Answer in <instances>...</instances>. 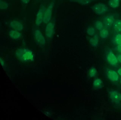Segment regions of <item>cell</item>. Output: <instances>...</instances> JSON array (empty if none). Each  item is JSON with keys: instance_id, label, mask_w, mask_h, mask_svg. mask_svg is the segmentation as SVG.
I'll return each instance as SVG.
<instances>
[{"instance_id": "obj_7", "label": "cell", "mask_w": 121, "mask_h": 120, "mask_svg": "<svg viewBox=\"0 0 121 120\" xmlns=\"http://www.w3.org/2000/svg\"><path fill=\"white\" fill-rule=\"evenodd\" d=\"M46 9L43 5H41L40 6L37 14L35 20V23L37 25H40L43 22V15Z\"/></svg>"}, {"instance_id": "obj_19", "label": "cell", "mask_w": 121, "mask_h": 120, "mask_svg": "<svg viewBox=\"0 0 121 120\" xmlns=\"http://www.w3.org/2000/svg\"><path fill=\"white\" fill-rule=\"evenodd\" d=\"M100 37L102 38L105 39L108 37L109 35L108 30L106 29H102L100 31Z\"/></svg>"}, {"instance_id": "obj_6", "label": "cell", "mask_w": 121, "mask_h": 120, "mask_svg": "<svg viewBox=\"0 0 121 120\" xmlns=\"http://www.w3.org/2000/svg\"><path fill=\"white\" fill-rule=\"evenodd\" d=\"M106 74L108 79L112 82L117 81L119 79V74L115 70L110 69H107L106 70Z\"/></svg>"}, {"instance_id": "obj_29", "label": "cell", "mask_w": 121, "mask_h": 120, "mask_svg": "<svg viewBox=\"0 0 121 120\" xmlns=\"http://www.w3.org/2000/svg\"><path fill=\"white\" fill-rule=\"evenodd\" d=\"M120 82L121 84V79H120Z\"/></svg>"}, {"instance_id": "obj_28", "label": "cell", "mask_w": 121, "mask_h": 120, "mask_svg": "<svg viewBox=\"0 0 121 120\" xmlns=\"http://www.w3.org/2000/svg\"><path fill=\"white\" fill-rule=\"evenodd\" d=\"M0 63L2 65H4V62L2 59L1 58H0Z\"/></svg>"}, {"instance_id": "obj_5", "label": "cell", "mask_w": 121, "mask_h": 120, "mask_svg": "<svg viewBox=\"0 0 121 120\" xmlns=\"http://www.w3.org/2000/svg\"><path fill=\"white\" fill-rule=\"evenodd\" d=\"M54 4L53 2L51 3L44 12L43 22L45 23H48L51 19Z\"/></svg>"}, {"instance_id": "obj_8", "label": "cell", "mask_w": 121, "mask_h": 120, "mask_svg": "<svg viewBox=\"0 0 121 120\" xmlns=\"http://www.w3.org/2000/svg\"><path fill=\"white\" fill-rule=\"evenodd\" d=\"M34 35L35 40L38 44L41 46L45 45V38L39 30L36 29L35 30Z\"/></svg>"}, {"instance_id": "obj_2", "label": "cell", "mask_w": 121, "mask_h": 120, "mask_svg": "<svg viewBox=\"0 0 121 120\" xmlns=\"http://www.w3.org/2000/svg\"><path fill=\"white\" fill-rule=\"evenodd\" d=\"M108 96L111 101L116 105L121 104V93L117 91L111 89L108 92Z\"/></svg>"}, {"instance_id": "obj_4", "label": "cell", "mask_w": 121, "mask_h": 120, "mask_svg": "<svg viewBox=\"0 0 121 120\" xmlns=\"http://www.w3.org/2000/svg\"><path fill=\"white\" fill-rule=\"evenodd\" d=\"M106 58L108 62L111 65L115 66L117 64L118 61L117 57L111 50L109 49L107 51Z\"/></svg>"}, {"instance_id": "obj_11", "label": "cell", "mask_w": 121, "mask_h": 120, "mask_svg": "<svg viewBox=\"0 0 121 120\" xmlns=\"http://www.w3.org/2000/svg\"><path fill=\"white\" fill-rule=\"evenodd\" d=\"M10 25V27L14 30L18 31L22 30L23 28L22 24L20 22L17 21H11Z\"/></svg>"}, {"instance_id": "obj_9", "label": "cell", "mask_w": 121, "mask_h": 120, "mask_svg": "<svg viewBox=\"0 0 121 120\" xmlns=\"http://www.w3.org/2000/svg\"><path fill=\"white\" fill-rule=\"evenodd\" d=\"M54 25L50 22L48 23L46 27L45 34L48 38H51L53 36L54 32Z\"/></svg>"}, {"instance_id": "obj_22", "label": "cell", "mask_w": 121, "mask_h": 120, "mask_svg": "<svg viewBox=\"0 0 121 120\" xmlns=\"http://www.w3.org/2000/svg\"><path fill=\"white\" fill-rule=\"evenodd\" d=\"M8 4L7 2L3 0H0V8L1 10L6 9L8 7Z\"/></svg>"}, {"instance_id": "obj_26", "label": "cell", "mask_w": 121, "mask_h": 120, "mask_svg": "<svg viewBox=\"0 0 121 120\" xmlns=\"http://www.w3.org/2000/svg\"><path fill=\"white\" fill-rule=\"evenodd\" d=\"M117 72L119 75L121 76V67L119 68L118 69Z\"/></svg>"}, {"instance_id": "obj_25", "label": "cell", "mask_w": 121, "mask_h": 120, "mask_svg": "<svg viewBox=\"0 0 121 120\" xmlns=\"http://www.w3.org/2000/svg\"><path fill=\"white\" fill-rule=\"evenodd\" d=\"M118 61L121 63V54H119L117 57Z\"/></svg>"}, {"instance_id": "obj_20", "label": "cell", "mask_w": 121, "mask_h": 120, "mask_svg": "<svg viewBox=\"0 0 121 120\" xmlns=\"http://www.w3.org/2000/svg\"><path fill=\"white\" fill-rule=\"evenodd\" d=\"M97 71L96 69L94 67H91L89 70L88 75L90 77L95 76L96 75Z\"/></svg>"}, {"instance_id": "obj_18", "label": "cell", "mask_w": 121, "mask_h": 120, "mask_svg": "<svg viewBox=\"0 0 121 120\" xmlns=\"http://www.w3.org/2000/svg\"><path fill=\"white\" fill-rule=\"evenodd\" d=\"M108 4L111 8H116L119 5V0H109Z\"/></svg>"}, {"instance_id": "obj_1", "label": "cell", "mask_w": 121, "mask_h": 120, "mask_svg": "<svg viewBox=\"0 0 121 120\" xmlns=\"http://www.w3.org/2000/svg\"><path fill=\"white\" fill-rule=\"evenodd\" d=\"M16 55L18 59L22 61H31L34 60V55L32 51L27 49H18L16 52Z\"/></svg>"}, {"instance_id": "obj_15", "label": "cell", "mask_w": 121, "mask_h": 120, "mask_svg": "<svg viewBox=\"0 0 121 120\" xmlns=\"http://www.w3.org/2000/svg\"><path fill=\"white\" fill-rule=\"evenodd\" d=\"M89 40V42L92 46L94 47L97 46L99 42V38L97 35H95L93 37L90 38Z\"/></svg>"}, {"instance_id": "obj_14", "label": "cell", "mask_w": 121, "mask_h": 120, "mask_svg": "<svg viewBox=\"0 0 121 120\" xmlns=\"http://www.w3.org/2000/svg\"><path fill=\"white\" fill-rule=\"evenodd\" d=\"M113 26L114 29L116 32H121V20H117L115 21Z\"/></svg>"}, {"instance_id": "obj_10", "label": "cell", "mask_w": 121, "mask_h": 120, "mask_svg": "<svg viewBox=\"0 0 121 120\" xmlns=\"http://www.w3.org/2000/svg\"><path fill=\"white\" fill-rule=\"evenodd\" d=\"M103 23L105 26L107 27H110L115 21L114 17L111 15L105 16L103 18Z\"/></svg>"}, {"instance_id": "obj_12", "label": "cell", "mask_w": 121, "mask_h": 120, "mask_svg": "<svg viewBox=\"0 0 121 120\" xmlns=\"http://www.w3.org/2000/svg\"><path fill=\"white\" fill-rule=\"evenodd\" d=\"M10 37L14 39H17L21 37V34L18 31L14 30H10L9 33Z\"/></svg>"}, {"instance_id": "obj_17", "label": "cell", "mask_w": 121, "mask_h": 120, "mask_svg": "<svg viewBox=\"0 0 121 120\" xmlns=\"http://www.w3.org/2000/svg\"><path fill=\"white\" fill-rule=\"evenodd\" d=\"M70 1L78 3L82 5L89 4L93 1V0H69Z\"/></svg>"}, {"instance_id": "obj_23", "label": "cell", "mask_w": 121, "mask_h": 120, "mask_svg": "<svg viewBox=\"0 0 121 120\" xmlns=\"http://www.w3.org/2000/svg\"><path fill=\"white\" fill-rule=\"evenodd\" d=\"M95 32L94 28L92 27H88L87 30V33L89 35L92 36L94 35Z\"/></svg>"}, {"instance_id": "obj_27", "label": "cell", "mask_w": 121, "mask_h": 120, "mask_svg": "<svg viewBox=\"0 0 121 120\" xmlns=\"http://www.w3.org/2000/svg\"><path fill=\"white\" fill-rule=\"evenodd\" d=\"M30 0H21L25 4H27L30 1Z\"/></svg>"}, {"instance_id": "obj_13", "label": "cell", "mask_w": 121, "mask_h": 120, "mask_svg": "<svg viewBox=\"0 0 121 120\" xmlns=\"http://www.w3.org/2000/svg\"><path fill=\"white\" fill-rule=\"evenodd\" d=\"M103 85L102 81L100 79L96 78L94 80L93 86L94 89H99L103 87Z\"/></svg>"}, {"instance_id": "obj_24", "label": "cell", "mask_w": 121, "mask_h": 120, "mask_svg": "<svg viewBox=\"0 0 121 120\" xmlns=\"http://www.w3.org/2000/svg\"><path fill=\"white\" fill-rule=\"evenodd\" d=\"M117 49L118 52L121 53V44L117 45Z\"/></svg>"}, {"instance_id": "obj_3", "label": "cell", "mask_w": 121, "mask_h": 120, "mask_svg": "<svg viewBox=\"0 0 121 120\" xmlns=\"http://www.w3.org/2000/svg\"><path fill=\"white\" fill-rule=\"evenodd\" d=\"M92 9L95 13L98 15L104 14L108 10L107 6L105 4L101 3L95 4L92 6Z\"/></svg>"}, {"instance_id": "obj_21", "label": "cell", "mask_w": 121, "mask_h": 120, "mask_svg": "<svg viewBox=\"0 0 121 120\" xmlns=\"http://www.w3.org/2000/svg\"><path fill=\"white\" fill-rule=\"evenodd\" d=\"M95 26L96 29L98 30H101L102 29L103 27V23L99 21H96Z\"/></svg>"}, {"instance_id": "obj_16", "label": "cell", "mask_w": 121, "mask_h": 120, "mask_svg": "<svg viewBox=\"0 0 121 120\" xmlns=\"http://www.w3.org/2000/svg\"><path fill=\"white\" fill-rule=\"evenodd\" d=\"M112 41L114 44L117 45L121 44V34H117L113 37Z\"/></svg>"}]
</instances>
